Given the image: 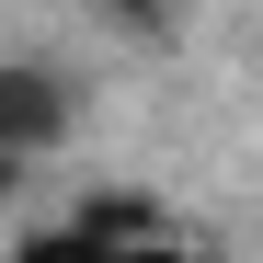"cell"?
Here are the masks:
<instances>
[{
	"label": "cell",
	"mask_w": 263,
	"mask_h": 263,
	"mask_svg": "<svg viewBox=\"0 0 263 263\" xmlns=\"http://www.w3.org/2000/svg\"><path fill=\"white\" fill-rule=\"evenodd\" d=\"M34 138H58V92H46L34 69H0V160L34 149Z\"/></svg>",
	"instance_id": "cell-1"
}]
</instances>
